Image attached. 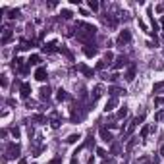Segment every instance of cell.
<instances>
[{
  "instance_id": "obj_41",
  "label": "cell",
  "mask_w": 164,
  "mask_h": 164,
  "mask_svg": "<svg viewBox=\"0 0 164 164\" xmlns=\"http://www.w3.org/2000/svg\"><path fill=\"white\" fill-rule=\"evenodd\" d=\"M108 79H110V81H116V79H118V73H112V75H110Z\"/></svg>"
},
{
  "instance_id": "obj_22",
  "label": "cell",
  "mask_w": 164,
  "mask_h": 164,
  "mask_svg": "<svg viewBox=\"0 0 164 164\" xmlns=\"http://www.w3.org/2000/svg\"><path fill=\"white\" fill-rule=\"evenodd\" d=\"M149 131H151V126H147V124H145V126H143V129H141V139H145V137L149 135Z\"/></svg>"
},
{
  "instance_id": "obj_15",
  "label": "cell",
  "mask_w": 164,
  "mask_h": 164,
  "mask_svg": "<svg viewBox=\"0 0 164 164\" xmlns=\"http://www.w3.org/2000/svg\"><path fill=\"white\" fill-rule=\"evenodd\" d=\"M39 64H41V56L39 54H31L27 60V66H39Z\"/></svg>"
},
{
  "instance_id": "obj_45",
  "label": "cell",
  "mask_w": 164,
  "mask_h": 164,
  "mask_svg": "<svg viewBox=\"0 0 164 164\" xmlns=\"http://www.w3.org/2000/svg\"><path fill=\"white\" fill-rule=\"evenodd\" d=\"M124 164H127V162H124Z\"/></svg>"
},
{
  "instance_id": "obj_8",
  "label": "cell",
  "mask_w": 164,
  "mask_h": 164,
  "mask_svg": "<svg viewBox=\"0 0 164 164\" xmlns=\"http://www.w3.org/2000/svg\"><path fill=\"white\" fill-rule=\"evenodd\" d=\"M19 95H21V98H29V95H31V85H29V83H21V85H19Z\"/></svg>"
},
{
  "instance_id": "obj_33",
  "label": "cell",
  "mask_w": 164,
  "mask_h": 164,
  "mask_svg": "<svg viewBox=\"0 0 164 164\" xmlns=\"http://www.w3.org/2000/svg\"><path fill=\"white\" fill-rule=\"evenodd\" d=\"M12 135H14L16 139L19 137V127H12Z\"/></svg>"
},
{
  "instance_id": "obj_20",
  "label": "cell",
  "mask_w": 164,
  "mask_h": 164,
  "mask_svg": "<svg viewBox=\"0 0 164 164\" xmlns=\"http://www.w3.org/2000/svg\"><path fill=\"white\" fill-rule=\"evenodd\" d=\"M120 151H122V147H120V143H116V141H114L112 147H110V152H112V155H120Z\"/></svg>"
},
{
  "instance_id": "obj_37",
  "label": "cell",
  "mask_w": 164,
  "mask_h": 164,
  "mask_svg": "<svg viewBox=\"0 0 164 164\" xmlns=\"http://www.w3.org/2000/svg\"><path fill=\"white\" fill-rule=\"evenodd\" d=\"M60 52H64L68 58H73V56H72V52H70V50H66V48H60Z\"/></svg>"
},
{
  "instance_id": "obj_10",
  "label": "cell",
  "mask_w": 164,
  "mask_h": 164,
  "mask_svg": "<svg viewBox=\"0 0 164 164\" xmlns=\"http://www.w3.org/2000/svg\"><path fill=\"white\" fill-rule=\"evenodd\" d=\"M50 87L47 85V87H41V91H39V97H41V101H48L50 98Z\"/></svg>"
},
{
  "instance_id": "obj_25",
  "label": "cell",
  "mask_w": 164,
  "mask_h": 164,
  "mask_svg": "<svg viewBox=\"0 0 164 164\" xmlns=\"http://www.w3.org/2000/svg\"><path fill=\"white\" fill-rule=\"evenodd\" d=\"M126 116H127V106H122L118 110V118H126Z\"/></svg>"
},
{
  "instance_id": "obj_29",
  "label": "cell",
  "mask_w": 164,
  "mask_h": 164,
  "mask_svg": "<svg viewBox=\"0 0 164 164\" xmlns=\"http://www.w3.org/2000/svg\"><path fill=\"white\" fill-rule=\"evenodd\" d=\"M89 8L91 10H98V2L97 0H89Z\"/></svg>"
},
{
  "instance_id": "obj_3",
  "label": "cell",
  "mask_w": 164,
  "mask_h": 164,
  "mask_svg": "<svg viewBox=\"0 0 164 164\" xmlns=\"http://www.w3.org/2000/svg\"><path fill=\"white\" fill-rule=\"evenodd\" d=\"M116 42H118L120 47H124V45H129V42H131V33H129L127 29H124V31H120V35H118Z\"/></svg>"
},
{
  "instance_id": "obj_11",
  "label": "cell",
  "mask_w": 164,
  "mask_h": 164,
  "mask_svg": "<svg viewBox=\"0 0 164 164\" xmlns=\"http://www.w3.org/2000/svg\"><path fill=\"white\" fill-rule=\"evenodd\" d=\"M14 39V33H12V29H4V35H2V39H0V42L2 45H8L10 41Z\"/></svg>"
},
{
  "instance_id": "obj_6",
  "label": "cell",
  "mask_w": 164,
  "mask_h": 164,
  "mask_svg": "<svg viewBox=\"0 0 164 164\" xmlns=\"http://www.w3.org/2000/svg\"><path fill=\"white\" fill-rule=\"evenodd\" d=\"M102 93H104V87H102V85H95V87H93V97H91V102L95 104V101H97V98H101V97H102Z\"/></svg>"
},
{
  "instance_id": "obj_43",
  "label": "cell",
  "mask_w": 164,
  "mask_h": 164,
  "mask_svg": "<svg viewBox=\"0 0 164 164\" xmlns=\"http://www.w3.org/2000/svg\"><path fill=\"white\" fill-rule=\"evenodd\" d=\"M160 155H162V157H164V145H162V147H160Z\"/></svg>"
},
{
  "instance_id": "obj_34",
  "label": "cell",
  "mask_w": 164,
  "mask_h": 164,
  "mask_svg": "<svg viewBox=\"0 0 164 164\" xmlns=\"http://www.w3.org/2000/svg\"><path fill=\"white\" fill-rule=\"evenodd\" d=\"M97 155L104 158V157H106V151H104V149H97Z\"/></svg>"
},
{
  "instance_id": "obj_23",
  "label": "cell",
  "mask_w": 164,
  "mask_h": 164,
  "mask_svg": "<svg viewBox=\"0 0 164 164\" xmlns=\"http://www.w3.org/2000/svg\"><path fill=\"white\" fill-rule=\"evenodd\" d=\"M77 139H81V135H79V133H72V135H70L68 139H66V141H68V143H75Z\"/></svg>"
},
{
  "instance_id": "obj_17",
  "label": "cell",
  "mask_w": 164,
  "mask_h": 164,
  "mask_svg": "<svg viewBox=\"0 0 164 164\" xmlns=\"http://www.w3.org/2000/svg\"><path fill=\"white\" fill-rule=\"evenodd\" d=\"M106 23L110 25V27H116V25H118V19H116L114 16H110V14H106Z\"/></svg>"
},
{
  "instance_id": "obj_32",
  "label": "cell",
  "mask_w": 164,
  "mask_h": 164,
  "mask_svg": "<svg viewBox=\"0 0 164 164\" xmlns=\"http://www.w3.org/2000/svg\"><path fill=\"white\" fill-rule=\"evenodd\" d=\"M155 102H157L158 106H162V104H164V97H157V98H155Z\"/></svg>"
},
{
  "instance_id": "obj_18",
  "label": "cell",
  "mask_w": 164,
  "mask_h": 164,
  "mask_svg": "<svg viewBox=\"0 0 164 164\" xmlns=\"http://www.w3.org/2000/svg\"><path fill=\"white\" fill-rule=\"evenodd\" d=\"M137 141H139V137H131V139L127 141V145H126V151H131V149L137 145Z\"/></svg>"
},
{
  "instance_id": "obj_9",
  "label": "cell",
  "mask_w": 164,
  "mask_h": 164,
  "mask_svg": "<svg viewBox=\"0 0 164 164\" xmlns=\"http://www.w3.org/2000/svg\"><path fill=\"white\" fill-rule=\"evenodd\" d=\"M112 66H114V70H120V68H124V66H127V58H126L124 54H122V56H118V58H116V62H114Z\"/></svg>"
},
{
  "instance_id": "obj_39",
  "label": "cell",
  "mask_w": 164,
  "mask_h": 164,
  "mask_svg": "<svg viewBox=\"0 0 164 164\" xmlns=\"http://www.w3.org/2000/svg\"><path fill=\"white\" fill-rule=\"evenodd\" d=\"M104 66H106L104 62H98V64H97V70H102V68H104Z\"/></svg>"
},
{
  "instance_id": "obj_7",
  "label": "cell",
  "mask_w": 164,
  "mask_h": 164,
  "mask_svg": "<svg viewBox=\"0 0 164 164\" xmlns=\"http://www.w3.org/2000/svg\"><path fill=\"white\" fill-rule=\"evenodd\" d=\"M47 77H48L47 70H45V68H41V66H39V68L35 70V79H37V81H47Z\"/></svg>"
},
{
  "instance_id": "obj_19",
  "label": "cell",
  "mask_w": 164,
  "mask_h": 164,
  "mask_svg": "<svg viewBox=\"0 0 164 164\" xmlns=\"http://www.w3.org/2000/svg\"><path fill=\"white\" fill-rule=\"evenodd\" d=\"M54 50H56V42H48L42 47V52H54Z\"/></svg>"
},
{
  "instance_id": "obj_24",
  "label": "cell",
  "mask_w": 164,
  "mask_h": 164,
  "mask_svg": "<svg viewBox=\"0 0 164 164\" xmlns=\"http://www.w3.org/2000/svg\"><path fill=\"white\" fill-rule=\"evenodd\" d=\"M112 60H114V56H112V52H106V54H104V58H102V62H104V64H110Z\"/></svg>"
},
{
  "instance_id": "obj_36",
  "label": "cell",
  "mask_w": 164,
  "mask_h": 164,
  "mask_svg": "<svg viewBox=\"0 0 164 164\" xmlns=\"http://www.w3.org/2000/svg\"><path fill=\"white\" fill-rule=\"evenodd\" d=\"M33 120H35V122H45V118H42L41 114H37V116H33Z\"/></svg>"
},
{
  "instance_id": "obj_26",
  "label": "cell",
  "mask_w": 164,
  "mask_h": 164,
  "mask_svg": "<svg viewBox=\"0 0 164 164\" xmlns=\"http://www.w3.org/2000/svg\"><path fill=\"white\" fill-rule=\"evenodd\" d=\"M17 16H19V10H10V12H8V17L10 19H16Z\"/></svg>"
},
{
  "instance_id": "obj_28",
  "label": "cell",
  "mask_w": 164,
  "mask_h": 164,
  "mask_svg": "<svg viewBox=\"0 0 164 164\" xmlns=\"http://www.w3.org/2000/svg\"><path fill=\"white\" fill-rule=\"evenodd\" d=\"M160 89H164V81H158V83H155V93H158Z\"/></svg>"
},
{
  "instance_id": "obj_31",
  "label": "cell",
  "mask_w": 164,
  "mask_h": 164,
  "mask_svg": "<svg viewBox=\"0 0 164 164\" xmlns=\"http://www.w3.org/2000/svg\"><path fill=\"white\" fill-rule=\"evenodd\" d=\"M93 145H95V139H93V135H91L89 139L85 141V147H93Z\"/></svg>"
},
{
  "instance_id": "obj_13",
  "label": "cell",
  "mask_w": 164,
  "mask_h": 164,
  "mask_svg": "<svg viewBox=\"0 0 164 164\" xmlns=\"http://www.w3.org/2000/svg\"><path fill=\"white\" fill-rule=\"evenodd\" d=\"M133 79H135V66L131 64L127 68V72H126V81H133Z\"/></svg>"
},
{
  "instance_id": "obj_30",
  "label": "cell",
  "mask_w": 164,
  "mask_h": 164,
  "mask_svg": "<svg viewBox=\"0 0 164 164\" xmlns=\"http://www.w3.org/2000/svg\"><path fill=\"white\" fill-rule=\"evenodd\" d=\"M155 120H157V122H160V120H164V110L157 112V114H155Z\"/></svg>"
},
{
  "instance_id": "obj_12",
  "label": "cell",
  "mask_w": 164,
  "mask_h": 164,
  "mask_svg": "<svg viewBox=\"0 0 164 164\" xmlns=\"http://www.w3.org/2000/svg\"><path fill=\"white\" fill-rule=\"evenodd\" d=\"M77 70L85 75V77H93V70H91V68H87L85 64H79V66H77Z\"/></svg>"
},
{
  "instance_id": "obj_42",
  "label": "cell",
  "mask_w": 164,
  "mask_h": 164,
  "mask_svg": "<svg viewBox=\"0 0 164 164\" xmlns=\"http://www.w3.org/2000/svg\"><path fill=\"white\" fill-rule=\"evenodd\" d=\"M19 164H27V160H25V158H21V160H19Z\"/></svg>"
},
{
  "instance_id": "obj_16",
  "label": "cell",
  "mask_w": 164,
  "mask_h": 164,
  "mask_svg": "<svg viewBox=\"0 0 164 164\" xmlns=\"http://www.w3.org/2000/svg\"><path fill=\"white\" fill-rule=\"evenodd\" d=\"M108 93H110V97H114V98H118V95H126V91L120 89V87H110Z\"/></svg>"
},
{
  "instance_id": "obj_44",
  "label": "cell",
  "mask_w": 164,
  "mask_h": 164,
  "mask_svg": "<svg viewBox=\"0 0 164 164\" xmlns=\"http://www.w3.org/2000/svg\"><path fill=\"white\" fill-rule=\"evenodd\" d=\"M160 23H162V29H164V16H162V19H160Z\"/></svg>"
},
{
  "instance_id": "obj_21",
  "label": "cell",
  "mask_w": 164,
  "mask_h": 164,
  "mask_svg": "<svg viewBox=\"0 0 164 164\" xmlns=\"http://www.w3.org/2000/svg\"><path fill=\"white\" fill-rule=\"evenodd\" d=\"M56 97H58V101L62 102V101H66V98H68V93H66L64 89H58V95H56Z\"/></svg>"
},
{
  "instance_id": "obj_1",
  "label": "cell",
  "mask_w": 164,
  "mask_h": 164,
  "mask_svg": "<svg viewBox=\"0 0 164 164\" xmlns=\"http://www.w3.org/2000/svg\"><path fill=\"white\" fill-rule=\"evenodd\" d=\"M97 35V27L87 23V21H79V23H75V37H77L83 45H91V41L95 39Z\"/></svg>"
},
{
  "instance_id": "obj_35",
  "label": "cell",
  "mask_w": 164,
  "mask_h": 164,
  "mask_svg": "<svg viewBox=\"0 0 164 164\" xmlns=\"http://www.w3.org/2000/svg\"><path fill=\"white\" fill-rule=\"evenodd\" d=\"M48 164H62V158H60V157H56V158H52Z\"/></svg>"
},
{
  "instance_id": "obj_14",
  "label": "cell",
  "mask_w": 164,
  "mask_h": 164,
  "mask_svg": "<svg viewBox=\"0 0 164 164\" xmlns=\"http://www.w3.org/2000/svg\"><path fill=\"white\" fill-rule=\"evenodd\" d=\"M118 106V98H114V97H110V101L106 102V106H104V110L106 112H110V110H114V108Z\"/></svg>"
},
{
  "instance_id": "obj_38",
  "label": "cell",
  "mask_w": 164,
  "mask_h": 164,
  "mask_svg": "<svg viewBox=\"0 0 164 164\" xmlns=\"http://www.w3.org/2000/svg\"><path fill=\"white\" fill-rule=\"evenodd\" d=\"M157 12H158V14H162V12H164V4H160V6H157Z\"/></svg>"
},
{
  "instance_id": "obj_5",
  "label": "cell",
  "mask_w": 164,
  "mask_h": 164,
  "mask_svg": "<svg viewBox=\"0 0 164 164\" xmlns=\"http://www.w3.org/2000/svg\"><path fill=\"white\" fill-rule=\"evenodd\" d=\"M98 133H101V139L104 141V143H114V137H112V133H110L106 127H101V131H98Z\"/></svg>"
},
{
  "instance_id": "obj_2",
  "label": "cell",
  "mask_w": 164,
  "mask_h": 164,
  "mask_svg": "<svg viewBox=\"0 0 164 164\" xmlns=\"http://www.w3.org/2000/svg\"><path fill=\"white\" fill-rule=\"evenodd\" d=\"M19 152H21V147H19L17 143H8V145H6V155H4V158H17Z\"/></svg>"
},
{
  "instance_id": "obj_4",
  "label": "cell",
  "mask_w": 164,
  "mask_h": 164,
  "mask_svg": "<svg viewBox=\"0 0 164 164\" xmlns=\"http://www.w3.org/2000/svg\"><path fill=\"white\" fill-rule=\"evenodd\" d=\"M97 52H98V48L95 47V42H91V45H85V47H83V54H85L87 58H93Z\"/></svg>"
},
{
  "instance_id": "obj_40",
  "label": "cell",
  "mask_w": 164,
  "mask_h": 164,
  "mask_svg": "<svg viewBox=\"0 0 164 164\" xmlns=\"http://www.w3.org/2000/svg\"><path fill=\"white\" fill-rule=\"evenodd\" d=\"M52 127H60V122H58V120H52Z\"/></svg>"
},
{
  "instance_id": "obj_27",
  "label": "cell",
  "mask_w": 164,
  "mask_h": 164,
  "mask_svg": "<svg viewBox=\"0 0 164 164\" xmlns=\"http://www.w3.org/2000/svg\"><path fill=\"white\" fill-rule=\"evenodd\" d=\"M64 19H70L72 17V12H70V10H62V14H60Z\"/></svg>"
}]
</instances>
